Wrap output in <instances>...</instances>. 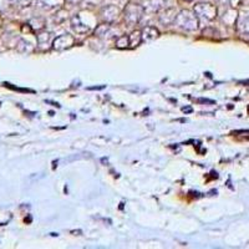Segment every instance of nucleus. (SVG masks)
Returning <instances> with one entry per match:
<instances>
[{"label":"nucleus","mask_w":249,"mask_h":249,"mask_svg":"<svg viewBox=\"0 0 249 249\" xmlns=\"http://www.w3.org/2000/svg\"><path fill=\"white\" fill-rule=\"evenodd\" d=\"M128 41H130V46L135 48V46H139L142 43V35L141 30H135L132 31L130 35H128Z\"/></svg>","instance_id":"9d476101"},{"label":"nucleus","mask_w":249,"mask_h":249,"mask_svg":"<svg viewBox=\"0 0 249 249\" xmlns=\"http://www.w3.org/2000/svg\"><path fill=\"white\" fill-rule=\"evenodd\" d=\"M66 0H39V3L46 9H54V8H60L62 6V4L65 3Z\"/></svg>","instance_id":"9b49d317"},{"label":"nucleus","mask_w":249,"mask_h":249,"mask_svg":"<svg viewBox=\"0 0 249 249\" xmlns=\"http://www.w3.org/2000/svg\"><path fill=\"white\" fill-rule=\"evenodd\" d=\"M71 26H72V29L76 31L77 34H85V33H88L90 30V26L85 25V24L82 23L79 14L74 15V17L71 18Z\"/></svg>","instance_id":"1a4fd4ad"},{"label":"nucleus","mask_w":249,"mask_h":249,"mask_svg":"<svg viewBox=\"0 0 249 249\" xmlns=\"http://www.w3.org/2000/svg\"><path fill=\"white\" fill-rule=\"evenodd\" d=\"M195 14L198 18H203L206 20H213L217 17V9L210 3H199L195 5Z\"/></svg>","instance_id":"7ed1b4c3"},{"label":"nucleus","mask_w":249,"mask_h":249,"mask_svg":"<svg viewBox=\"0 0 249 249\" xmlns=\"http://www.w3.org/2000/svg\"><path fill=\"white\" fill-rule=\"evenodd\" d=\"M177 10L175 8H166L163 9L162 12L159 13V20L160 23L163 24L164 26H168V25H173L175 23L176 17H177Z\"/></svg>","instance_id":"39448f33"},{"label":"nucleus","mask_w":249,"mask_h":249,"mask_svg":"<svg viewBox=\"0 0 249 249\" xmlns=\"http://www.w3.org/2000/svg\"><path fill=\"white\" fill-rule=\"evenodd\" d=\"M130 46V41H128L127 35H122V36L117 37L116 40V48L119 49H126Z\"/></svg>","instance_id":"ddd939ff"},{"label":"nucleus","mask_w":249,"mask_h":249,"mask_svg":"<svg viewBox=\"0 0 249 249\" xmlns=\"http://www.w3.org/2000/svg\"><path fill=\"white\" fill-rule=\"evenodd\" d=\"M68 3H71V4H75V3H79V1H81V0H66Z\"/></svg>","instance_id":"4468645a"},{"label":"nucleus","mask_w":249,"mask_h":249,"mask_svg":"<svg viewBox=\"0 0 249 249\" xmlns=\"http://www.w3.org/2000/svg\"><path fill=\"white\" fill-rule=\"evenodd\" d=\"M100 14H101L102 19L105 20L106 23L111 24L113 23V21L117 19V17L120 15V9L117 8L116 5L110 4V5L104 6V8L101 9V13H100Z\"/></svg>","instance_id":"423d86ee"},{"label":"nucleus","mask_w":249,"mask_h":249,"mask_svg":"<svg viewBox=\"0 0 249 249\" xmlns=\"http://www.w3.org/2000/svg\"><path fill=\"white\" fill-rule=\"evenodd\" d=\"M184 1H193V0H184Z\"/></svg>","instance_id":"2eb2a0df"},{"label":"nucleus","mask_w":249,"mask_h":249,"mask_svg":"<svg viewBox=\"0 0 249 249\" xmlns=\"http://www.w3.org/2000/svg\"><path fill=\"white\" fill-rule=\"evenodd\" d=\"M75 44V37L70 34H62L60 36L55 37L53 41V46L51 48L55 50H65V49L71 48Z\"/></svg>","instance_id":"20e7f679"},{"label":"nucleus","mask_w":249,"mask_h":249,"mask_svg":"<svg viewBox=\"0 0 249 249\" xmlns=\"http://www.w3.org/2000/svg\"><path fill=\"white\" fill-rule=\"evenodd\" d=\"M108 30H110V24H100V25L95 29V35H96V36H105V35L107 34Z\"/></svg>","instance_id":"f8f14e48"},{"label":"nucleus","mask_w":249,"mask_h":249,"mask_svg":"<svg viewBox=\"0 0 249 249\" xmlns=\"http://www.w3.org/2000/svg\"><path fill=\"white\" fill-rule=\"evenodd\" d=\"M173 25L182 29V30L195 31L198 29L199 25L198 17L195 14V12H191L188 9H184V10H181V12L177 14Z\"/></svg>","instance_id":"f257e3e1"},{"label":"nucleus","mask_w":249,"mask_h":249,"mask_svg":"<svg viewBox=\"0 0 249 249\" xmlns=\"http://www.w3.org/2000/svg\"><path fill=\"white\" fill-rule=\"evenodd\" d=\"M55 37L53 36L51 33H48V31H40L39 34L36 35V41L37 46L41 50H48L53 46V41H54Z\"/></svg>","instance_id":"0eeeda50"},{"label":"nucleus","mask_w":249,"mask_h":249,"mask_svg":"<svg viewBox=\"0 0 249 249\" xmlns=\"http://www.w3.org/2000/svg\"><path fill=\"white\" fill-rule=\"evenodd\" d=\"M144 14V8L141 4L137 3H130L124 6V21L128 24V26H135L140 23V20L142 19Z\"/></svg>","instance_id":"f03ea898"},{"label":"nucleus","mask_w":249,"mask_h":249,"mask_svg":"<svg viewBox=\"0 0 249 249\" xmlns=\"http://www.w3.org/2000/svg\"><path fill=\"white\" fill-rule=\"evenodd\" d=\"M141 35H142V43L146 41H152V40L157 39L160 36V31L159 29L155 28V26H146L143 30L141 31Z\"/></svg>","instance_id":"6e6552de"}]
</instances>
